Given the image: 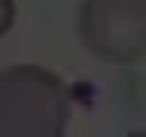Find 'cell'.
Listing matches in <instances>:
<instances>
[{"mask_svg":"<svg viewBox=\"0 0 146 137\" xmlns=\"http://www.w3.org/2000/svg\"><path fill=\"white\" fill-rule=\"evenodd\" d=\"M78 41L105 64L146 59V0H82Z\"/></svg>","mask_w":146,"mask_h":137,"instance_id":"2","label":"cell"},{"mask_svg":"<svg viewBox=\"0 0 146 137\" xmlns=\"http://www.w3.org/2000/svg\"><path fill=\"white\" fill-rule=\"evenodd\" d=\"M123 137H146V132H123Z\"/></svg>","mask_w":146,"mask_h":137,"instance_id":"4","label":"cell"},{"mask_svg":"<svg viewBox=\"0 0 146 137\" xmlns=\"http://www.w3.org/2000/svg\"><path fill=\"white\" fill-rule=\"evenodd\" d=\"M14 27V0H0V37H9Z\"/></svg>","mask_w":146,"mask_h":137,"instance_id":"3","label":"cell"},{"mask_svg":"<svg viewBox=\"0 0 146 137\" xmlns=\"http://www.w3.org/2000/svg\"><path fill=\"white\" fill-rule=\"evenodd\" d=\"M0 137H68V87L41 64L0 68Z\"/></svg>","mask_w":146,"mask_h":137,"instance_id":"1","label":"cell"}]
</instances>
